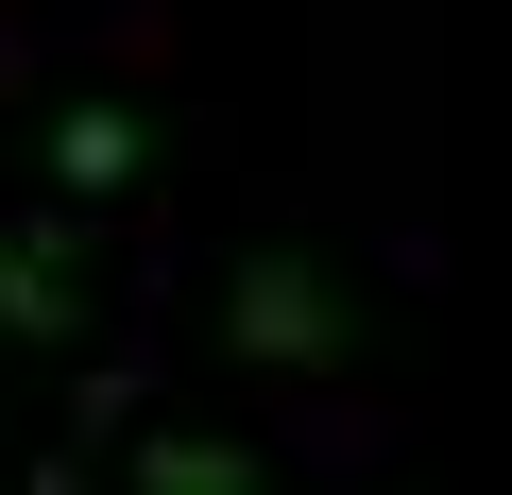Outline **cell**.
<instances>
[{
	"mask_svg": "<svg viewBox=\"0 0 512 495\" xmlns=\"http://www.w3.org/2000/svg\"><path fill=\"white\" fill-rule=\"evenodd\" d=\"M18 495H86V461H69V444H52V461H35V478H18Z\"/></svg>",
	"mask_w": 512,
	"mask_h": 495,
	"instance_id": "5b68a950",
	"label": "cell"
},
{
	"mask_svg": "<svg viewBox=\"0 0 512 495\" xmlns=\"http://www.w3.org/2000/svg\"><path fill=\"white\" fill-rule=\"evenodd\" d=\"M0 325L18 342H69L86 291H69V222H0Z\"/></svg>",
	"mask_w": 512,
	"mask_h": 495,
	"instance_id": "7a4b0ae2",
	"label": "cell"
},
{
	"mask_svg": "<svg viewBox=\"0 0 512 495\" xmlns=\"http://www.w3.org/2000/svg\"><path fill=\"white\" fill-rule=\"evenodd\" d=\"M222 342H239V359H274V376H325V359H342V291H325V257H239Z\"/></svg>",
	"mask_w": 512,
	"mask_h": 495,
	"instance_id": "6da1fadb",
	"label": "cell"
},
{
	"mask_svg": "<svg viewBox=\"0 0 512 495\" xmlns=\"http://www.w3.org/2000/svg\"><path fill=\"white\" fill-rule=\"evenodd\" d=\"M137 154H154V137H137L120 103H69V120H52V188H137Z\"/></svg>",
	"mask_w": 512,
	"mask_h": 495,
	"instance_id": "3957f363",
	"label": "cell"
},
{
	"mask_svg": "<svg viewBox=\"0 0 512 495\" xmlns=\"http://www.w3.org/2000/svg\"><path fill=\"white\" fill-rule=\"evenodd\" d=\"M137 495H256V444H205V427H154V444H137Z\"/></svg>",
	"mask_w": 512,
	"mask_h": 495,
	"instance_id": "277c9868",
	"label": "cell"
}]
</instances>
